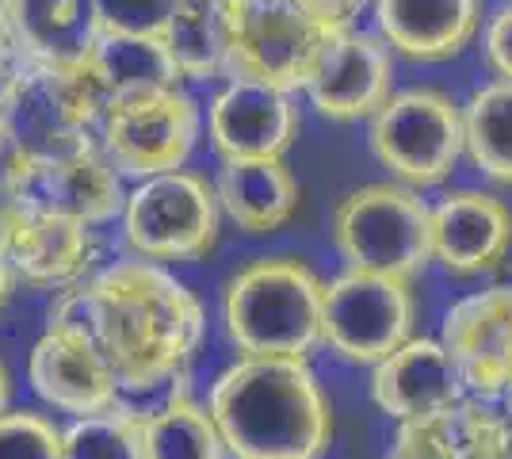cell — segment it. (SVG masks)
<instances>
[{"mask_svg": "<svg viewBox=\"0 0 512 459\" xmlns=\"http://www.w3.org/2000/svg\"><path fill=\"white\" fill-rule=\"evenodd\" d=\"M50 326L77 329L111 364L123 394L180 383L203 345L207 318L188 287L157 261H115L62 291Z\"/></svg>", "mask_w": 512, "mask_h": 459, "instance_id": "6da1fadb", "label": "cell"}, {"mask_svg": "<svg viewBox=\"0 0 512 459\" xmlns=\"http://www.w3.org/2000/svg\"><path fill=\"white\" fill-rule=\"evenodd\" d=\"M234 459H321L333 444V410L306 356H241L207 398Z\"/></svg>", "mask_w": 512, "mask_h": 459, "instance_id": "7a4b0ae2", "label": "cell"}, {"mask_svg": "<svg viewBox=\"0 0 512 459\" xmlns=\"http://www.w3.org/2000/svg\"><path fill=\"white\" fill-rule=\"evenodd\" d=\"M325 284L295 257L245 264L222 295V322L241 356H310L321 345Z\"/></svg>", "mask_w": 512, "mask_h": 459, "instance_id": "3957f363", "label": "cell"}, {"mask_svg": "<svg viewBox=\"0 0 512 459\" xmlns=\"http://www.w3.org/2000/svg\"><path fill=\"white\" fill-rule=\"evenodd\" d=\"M104 92L88 66L23 62L0 96L4 127L23 161H50L100 146Z\"/></svg>", "mask_w": 512, "mask_h": 459, "instance_id": "277c9868", "label": "cell"}, {"mask_svg": "<svg viewBox=\"0 0 512 459\" xmlns=\"http://www.w3.org/2000/svg\"><path fill=\"white\" fill-rule=\"evenodd\" d=\"M333 241L348 268L413 284L432 264V207L409 184H363L337 203Z\"/></svg>", "mask_w": 512, "mask_h": 459, "instance_id": "5b68a950", "label": "cell"}, {"mask_svg": "<svg viewBox=\"0 0 512 459\" xmlns=\"http://www.w3.org/2000/svg\"><path fill=\"white\" fill-rule=\"evenodd\" d=\"M367 123V142L379 165L417 192L444 184L467 157L463 104H455L444 88H398Z\"/></svg>", "mask_w": 512, "mask_h": 459, "instance_id": "8992f818", "label": "cell"}, {"mask_svg": "<svg viewBox=\"0 0 512 459\" xmlns=\"http://www.w3.org/2000/svg\"><path fill=\"white\" fill-rule=\"evenodd\" d=\"M123 238L146 261H199L218 241V192L199 173L169 169L127 192Z\"/></svg>", "mask_w": 512, "mask_h": 459, "instance_id": "52a82bcc", "label": "cell"}, {"mask_svg": "<svg viewBox=\"0 0 512 459\" xmlns=\"http://www.w3.org/2000/svg\"><path fill=\"white\" fill-rule=\"evenodd\" d=\"M203 115L184 85L153 88L138 96L107 100L100 119V146L123 176H157L184 169L199 142Z\"/></svg>", "mask_w": 512, "mask_h": 459, "instance_id": "ba28073f", "label": "cell"}, {"mask_svg": "<svg viewBox=\"0 0 512 459\" xmlns=\"http://www.w3.org/2000/svg\"><path fill=\"white\" fill-rule=\"evenodd\" d=\"M230 77H256L279 88H302L329 31L302 0H226Z\"/></svg>", "mask_w": 512, "mask_h": 459, "instance_id": "9c48e42d", "label": "cell"}, {"mask_svg": "<svg viewBox=\"0 0 512 459\" xmlns=\"http://www.w3.org/2000/svg\"><path fill=\"white\" fill-rule=\"evenodd\" d=\"M413 295L406 280L348 268L325 284L321 303V345L352 360L379 364L413 337Z\"/></svg>", "mask_w": 512, "mask_h": 459, "instance_id": "30bf717a", "label": "cell"}, {"mask_svg": "<svg viewBox=\"0 0 512 459\" xmlns=\"http://www.w3.org/2000/svg\"><path fill=\"white\" fill-rule=\"evenodd\" d=\"M306 100L333 123L371 119L394 92V50L379 31L344 27L321 46L318 62L306 77Z\"/></svg>", "mask_w": 512, "mask_h": 459, "instance_id": "8fae6325", "label": "cell"}, {"mask_svg": "<svg viewBox=\"0 0 512 459\" xmlns=\"http://www.w3.org/2000/svg\"><path fill=\"white\" fill-rule=\"evenodd\" d=\"M302 127L291 88L256 77H230L207 108V134L222 161L287 157Z\"/></svg>", "mask_w": 512, "mask_h": 459, "instance_id": "7c38bea8", "label": "cell"}, {"mask_svg": "<svg viewBox=\"0 0 512 459\" xmlns=\"http://www.w3.org/2000/svg\"><path fill=\"white\" fill-rule=\"evenodd\" d=\"M123 173L111 165L104 146L50 157V161H23L16 184V207H31L43 215L104 226L123 215Z\"/></svg>", "mask_w": 512, "mask_h": 459, "instance_id": "4fadbf2b", "label": "cell"}, {"mask_svg": "<svg viewBox=\"0 0 512 459\" xmlns=\"http://www.w3.org/2000/svg\"><path fill=\"white\" fill-rule=\"evenodd\" d=\"M440 341L455 356L467 394L501 398L512 391V284L474 291L444 314Z\"/></svg>", "mask_w": 512, "mask_h": 459, "instance_id": "5bb4252c", "label": "cell"}, {"mask_svg": "<svg viewBox=\"0 0 512 459\" xmlns=\"http://www.w3.org/2000/svg\"><path fill=\"white\" fill-rule=\"evenodd\" d=\"M0 245L16 272V284L35 291H65L81 284L96 257L92 226L16 203L0 211Z\"/></svg>", "mask_w": 512, "mask_h": 459, "instance_id": "9a60e30c", "label": "cell"}, {"mask_svg": "<svg viewBox=\"0 0 512 459\" xmlns=\"http://www.w3.org/2000/svg\"><path fill=\"white\" fill-rule=\"evenodd\" d=\"M371 398L394 421H417L467 398V383L440 337H409L371 372Z\"/></svg>", "mask_w": 512, "mask_h": 459, "instance_id": "2e32d148", "label": "cell"}, {"mask_svg": "<svg viewBox=\"0 0 512 459\" xmlns=\"http://www.w3.org/2000/svg\"><path fill=\"white\" fill-rule=\"evenodd\" d=\"M512 249V211L478 188L448 192L432 207V261L451 276H486Z\"/></svg>", "mask_w": 512, "mask_h": 459, "instance_id": "e0dca14e", "label": "cell"}, {"mask_svg": "<svg viewBox=\"0 0 512 459\" xmlns=\"http://www.w3.org/2000/svg\"><path fill=\"white\" fill-rule=\"evenodd\" d=\"M27 379L46 406L73 417L111 410L119 406L123 394L100 349L77 329L65 326H46V333L35 341L27 360Z\"/></svg>", "mask_w": 512, "mask_h": 459, "instance_id": "ac0fdd59", "label": "cell"}, {"mask_svg": "<svg viewBox=\"0 0 512 459\" xmlns=\"http://www.w3.org/2000/svg\"><path fill=\"white\" fill-rule=\"evenodd\" d=\"M375 31L409 62H448L463 54L478 27V0H371Z\"/></svg>", "mask_w": 512, "mask_h": 459, "instance_id": "d6986e66", "label": "cell"}, {"mask_svg": "<svg viewBox=\"0 0 512 459\" xmlns=\"http://www.w3.org/2000/svg\"><path fill=\"white\" fill-rule=\"evenodd\" d=\"M4 20L16 50L43 66H88L104 35L96 0H16Z\"/></svg>", "mask_w": 512, "mask_h": 459, "instance_id": "ffe728a7", "label": "cell"}, {"mask_svg": "<svg viewBox=\"0 0 512 459\" xmlns=\"http://www.w3.org/2000/svg\"><path fill=\"white\" fill-rule=\"evenodd\" d=\"M222 215L245 234H272L295 219L302 188L283 157L260 161H222L214 176Z\"/></svg>", "mask_w": 512, "mask_h": 459, "instance_id": "44dd1931", "label": "cell"}, {"mask_svg": "<svg viewBox=\"0 0 512 459\" xmlns=\"http://www.w3.org/2000/svg\"><path fill=\"white\" fill-rule=\"evenodd\" d=\"M88 73L96 77L104 100L184 85L165 46V35H138V31H104L88 58Z\"/></svg>", "mask_w": 512, "mask_h": 459, "instance_id": "7402d4cb", "label": "cell"}, {"mask_svg": "<svg viewBox=\"0 0 512 459\" xmlns=\"http://www.w3.org/2000/svg\"><path fill=\"white\" fill-rule=\"evenodd\" d=\"M180 81H218L230 77V23L218 0H180L169 27L161 31Z\"/></svg>", "mask_w": 512, "mask_h": 459, "instance_id": "603a6c76", "label": "cell"}, {"mask_svg": "<svg viewBox=\"0 0 512 459\" xmlns=\"http://www.w3.org/2000/svg\"><path fill=\"white\" fill-rule=\"evenodd\" d=\"M146 459H226V440L207 406L188 394H169L157 410L142 414Z\"/></svg>", "mask_w": 512, "mask_h": 459, "instance_id": "cb8c5ba5", "label": "cell"}, {"mask_svg": "<svg viewBox=\"0 0 512 459\" xmlns=\"http://www.w3.org/2000/svg\"><path fill=\"white\" fill-rule=\"evenodd\" d=\"M467 157L482 173L512 188V81L497 77L463 104Z\"/></svg>", "mask_w": 512, "mask_h": 459, "instance_id": "d4e9b609", "label": "cell"}, {"mask_svg": "<svg viewBox=\"0 0 512 459\" xmlns=\"http://www.w3.org/2000/svg\"><path fill=\"white\" fill-rule=\"evenodd\" d=\"M62 459H146L142 414L111 406L62 429Z\"/></svg>", "mask_w": 512, "mask_h": 459, "instance_id": "484cf974", "label": "cell"}, {"mask_svg": "<svg viewBox=\"0 0 512 459\" xmlns=\"http://www.w3.org/2000/svg\"><path fill=\"white\" fill-rule=\"evenodd\" d=\"M451 459H509L512 421L505 410H493L490 398L467 394L448 410Z\"/></svg>", "mask_w": 512, "mask_h": 459, "instance_id": "4316f807", "label": "cell"}, {"mask_svg": "<svg viewBox=\"0 0 512 459\" xmlns=\"http://www.w3.org/2000/svg\"><path fill=\"white\" fill-rule=\"evenodd\" d=\"M0 459H62V429L43 414H0Z\"/></svg>", "mask_w": 512, "mask_h": 459, "instance_id": "83f0119b", "label": "cell"}, {"mask_svg": "<svg viewBox=\"0 0 512 459\" xmlns=\"http://www.w3.org/2000/svg\"><path fill=\"white\" fill-rule=\"evenodd\" d=\"M104 31H138V35H161L169 27L180 0H96Z\"/></svg>", "mask_w": 512, "mask_h": 459, "instance_id": "f1b7e54d", "label": "cell"}, {"mask_svg": "<svg viewBox=\"0 0 512 459\" xmlns=\"http://www.w3.org/2000/svg\"><path fill=\"white\" fill-rule=\"evenodd\" d=\"M482 54L497 77H509L512 81V0H505L482 31Z\"/></svg>", "mask_w": 512, "mask_h": 459, "instance_id": "f546056e", "label": "cell"}, {"mask_svg": "<svg viewBox=\"0 0 512 459\" xmlns=\"http://www.w3.org/2000/svg\"><path fill=\"white\" fill-rule=\"evenodd\" d=\"M310 8V16L333 35V31H344V27H356L360 16L371 8V0H302Z\"/></svg>", "mask_w": 512, "mask_h": 459, "instance_id": "4dcf8cb0", "label": "cell"}, {"mask_svg": "<svg viewBox=\"0 0 512 459\" xmlns=\"http://www.w3.org/2000/svg\"><path fill=\"white\" fill-rule=\"evenodd\" d=\"M16 39H12V31H8V20L0 16V96H4V88L12 85V77H16V69H20V62H16Z\"/></svg>", "mask_w": 512, "mask_h": 459, "instance_id": "1f68e13d", "label": "cell"}, {"mask_svg": "<svg viewBox=\"0 0 512 459\" xmlns=\"http://www.w3.org/2000/svg\"><path fill=\"white\" fill-rule=\"evenodd\" d=\"M12 287H16V272H12V264L4 257V245H0V306L12 299Z\"/></svg>", "mask_w": 512, "mask_h": 459, "instance_id": "d6a6232c", "label": "cell"}, {"mask_svg": "<svg viewBox=\"0 0 512 459\" xmlns=\"http://www.w3.org/2000/svg\"><path fill=\"white\" fill-rule=\"evenodd\" d=\"M8 410V372H4V364H0V414Z\"/></svg>", "mask_w": 512, "mask_h": 459, "instance_id": "836d02e7", "label": "cell"}, {"mask_svg": "<svg viewBox=\"0 0 512 459\" xmlns=\"http://www.w3.org/2000/svg\"><path fill=\"white\" fill-rule=\"evenodd\" d=\"M12 4H16V0H0V16H8V12H12Z\"/></svg>", "mask_w": 512, "mask_h": 459, "instance_id": "e575fe53", "label": "cell"}, {"mask_svg": "<svg viewBox=\"0 0 512 459\" xmlns=\"http://www.w3.org/2000/svg\"><path fill=\"white\" fill-rule=\"evenodd\" d=\"M509 459H512V444H509Z\"/></svg>", "mask_w": 512, "mask_h": 459, "instance_id": "d590c367", "label": "cell"}, {"mask_svg": "<svg viewBox=\"0 0 512 459\" xmlns=\"http://www.w3.org/2000/svg\"><path fill=\"white\" fill-rule=\"evenodd\" d=\"M218 4H226V0H218Z\"/></svg>", "mask_w": 512, "mask_h": 459, "instance_id": "8d00e7d4", "label": "cell"}]
</instances>
